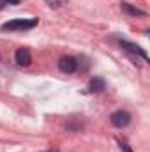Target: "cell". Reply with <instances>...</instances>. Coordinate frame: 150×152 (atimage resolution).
I'll return each instance as SVG.
<instances>
[{
    "label": "cell",
    "instance_id": "obj_1",
    "mask_svg": "<svg viewBox=\"0 0 150 152\" xmlns=\"http://www.w3.org/2000/svg\"><path fill=\"white\" fill-rule=\"evenodd\" d=\"M39 20L37 18H16V20H11L7 23H4L0 28L2 30H9V32H16V30H30L34 27H37Z\"/></svg>",
    "mask_w": 150,
    "mask_h": 152
},
{
    "label": "cell",
    "instance_id": "obj_4",
    "mask_svg": "<svg viewBox=\"0 0 150 152\" xmlns=\"http://www.w3.org/2000/svg\"><path fill=\"white\" fill-rule=\"evenodd\" d=\"M58 69L62 73H66V75H73L76 69H78V60H76L74 57L66 55V57H62L58 60Z\"/></svg>",
    "mask_w": 150,
    "mask_h": 152
},
{
    "label": "cell",
    "instance_id": "obj_10",
    "mask_svg": "<svg viewBox=\"0 0 150 152\" xmlns=\"http://www.w3.org/2000/svg\"><path fill=\"white\" fill-rule=\"evenodd\" d=\"M117 142H118V145H120V149H122L124 152H133V149L129 147V143H127V142H124V140H117Z\"/></svg>",
    "mask_w": 150,
    "mask_h": 152
},
{
    "label": "cell",
    "instance_id": "obj_7",
    "mask_svg": "<svg viewBox=\"0 0 150 152\" xmlns=\"http://www.w3.org/2000/svg\"><path fill=\"white\" fill-rule=\"evenodd\" d=\"M120 7H122V11H125V12L131 14V16H145V14H147L145 11H141V9H138V7H134V5H131V4H127V2H122Z\"/></svg>",
    "mask_w": 150,
    "mask_h": 152
},
{
    "label": "cell",
    "instance_id": "obj_8",
    "mask_svg": "<svg viewBox=\"0 0 150 152\" xmlns=\"http://www.w3.org/2000/svg\"><path fill=\"white\" fill-rule=\"evenodd\" d=\"M44 2H46L51 9H58V7H62L67 0H44Z\"/></svg>",
    "mask_w": 150,
    "mask_h": 152
},
{
    "label": "cell",
    "instance_id": "obj_6",
    "mask_svg": "<svg viewBox=\"0 0 150 152\" xmlns=\"http://www.w3.org/2000/svg\"><path fill=\"white\" fill-rule=\"evenodd\" d=\"M104 87H106V83H104V80L99 78V76H94V78L90 80V83H88V90H90V92H103Z\"/></svg>",
    "mask_w": 150,
    "mask_h": 152
},
{
    "label": "cell",
    "instance_id": "obj_5",
    "mask_svg": "<svg viewBox=\"0 0 150 152\" xmlns=\"http://www.w3.org/2000/svg\"><path fill=\"white\" fill-rule=\"evenodd\" d=\"M14 58H16V64L21 66V67H28L32 64V55L27 48H20L16 53H14Z\"/></svg>",
    "mask_w": 150,
    "mask_h": 152
},
{
    "label": "cell",
    "instance_id": "obj_3",
    "mask_svg": "<svg viewBox=\"0 0 150 152\" xmlns=\"http://www.w3.org/2000/svg\"><path fill=\"white\" fill-rule=\"evenodd\" d=\"M118 44H120V48H122L124 51H127V53H131V55H136V57H141L143 60H149V55H147V51H145L143 48H140L138 44H134V42H129V41H120Z\"/></svg>",
    "mask_w": 150,
    "mask_h": 152
},
{
    "label": "cell",
    "instance_id": "obj_9",
    "mask_svg": "<svg viewBox=\"0 0 150 152\" xmlns=\"http://www.w3.org/2000/svg\"><path fill=\"white\" fill-rule=\"evenodd\" d=\"M20 0H0V9L7 7V5H18Z\"/></svg>",
    "mask_w": 150,
    "mask_h": 152
},
{
    "label": "cell",
    "instance_id": "obj_2",
    "mask_svg": "<svg viewBox=\"0 0 150 152\" xmlns=\"http://www.w3.org/2000/svg\"><path fill=\"white\" fill-rule=\"evenodd\" d=\"M110 122H111V126L122 129V127L129 126L131 115H129V112H125V110H117V112H113V113L110 115Z\"/></svg>",
    "mask_w": 150,
    "mask_h": 152
}]
</instances>
